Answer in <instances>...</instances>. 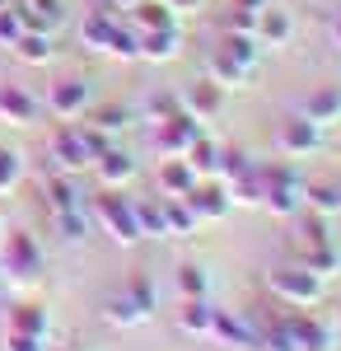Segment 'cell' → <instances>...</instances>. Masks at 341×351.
Listing matches in <instances>:
<instances>
[{
	"instance_id": "277c9868",
	"label": "cell",
	"mask_w": 341,
	"mask_h": 351,
	"mask_svg": "<svg viewBox=\"0 0 341 351\" xmlns=\"http://www.w3.org/2000/svg\"><path fill=\"white\" fill-rule=\"evenodd\" d=\"M99 216H103V225L117 230V239H122V243L140 239V220H136V211L122 202V197H103V202H99Z\"/></svg>"
},
{
	"instance_id": "8992f818",
	"label": "cell",
	"mask_w": 341,
	"mask_h": 351,
	"mask_svg": "<svg viewBox=\"0 0 341 351\" xmlns=\"http://www.w3.org/2000/svg\"><path fill=\"white\" fill-rule=\"evenodd\" d=\"M84 104H89V84L84 80H61L52 89V112L61 117V122H66V117H79Z\"/></svg>"
},
{
	"instance_id": "8fae6325",
	"label": "cell",
	"mask_w": 341,
	"mask_h": 351,
	"mask_svg": "<svg viewBox=\"0 0 341 351\" xmlns=\"http://www.w3.org/2000/svg\"><path fill=\"white\" fill-rule=\"evenodd\" d=\"M112 19H108V14H89V19H84V43H89V47H103L108 52V38H112Z\"/></svg>"
},
{
	"instance_id": "d6986e66",
	"label": "cell",
	"mask_w": 341,
	"mask_h": 351,
	"mask_svg": "<svg viewBox=\"0 0 341 351\" xmlns=\"http://www.w3.org/2000/svg\"><path fill=\"white\" fill-rule=\"evenodd\" d=\"M14 183H19V155L0 150V192H10Z\"/></svg>"
},
{
	"instance_id": "52a82bcc",
	"label": "cell",
	"mask_w": 341,
	"mask_h": 351,
	"mask_svg": "<svg viewBox=\"0 0 341 351\" xmlns=\"http://www.w3.org/2000/svg\"><path fill=\"white\" fill-rule=\"evenodd\" d=\"M10 332H33V337H47V314L38 304H14L10 309Z\"/></svg>"
},
{
	"instance_id": "9a60e30c",
	"label": "cell",
	"mask_w": 341,
	"mask_h": 351,
	"mask_svg": "<svg viewBox=\"0 0 341 351\" xmlns=\"http://www.w3.org/2000/svg\"><path fill=\"white\" fill-rule=\"evenodd\" d=\"M19 33H24L19 10H10V5H5V10H0V43H5V47H14V43H19Z\"/></svg>"
},
{
	"instance_id": "ba28073f",
	"label": "cell",
	"mask_w": 341,
	"mask_h": 351,
	"mask_svg": "<svg viewBox=\"0 0 341 351\" xmlns=\"http://www.w3.org/2000/svg\"><path fill=\"white\" fill-rule=\"evenodd\" d=\"M14 52L24 56V61H33V66H42V61L52 56V38H47V33H38V28H24V33H19V43H14Z\"/></svg>"
},
{
	"instance_id": "ffe728a7",
	"label": "cell",
	"mask_w": 341,
	"mask_h": 351,
	"mask_svg": "<svg viewBox=\"0 0 341 351\" xmlns=\"http://www.w3.org/2000/svg\"><path fill=\"white\" fill-rule=\"evenodd\" d=\"M108 52H117V56H136L140 47H136V38H131V33H122V28H112V38H108Z\"/></svg>"
},
{
	"instance_id": "7402d4cb",
	"label": "cell",
	"mask_w": 341,
	"mask_h": 351,
	"mask_svg": "<svg viewBox=\"0 0 341 351\" xmlns=\"http://www.w3.org/2000/svg\"><path fill=\"white\" fill-rule=\"evenodd\" d=\"M140 10H145V14H140L145 33H150V28H168V10H164V5H140Z\"/></svg>"
},
{
	"instance_id": "cb8c5ba5",
	"label": "cell",
	"mask_w": 341,
	"mask_h": 351,
	"mask_svg": "<svg viewBox=\"0 0 341 351\" xmlns=\"http://www.w3.org/2000/svg\"><path fill=\"white\" fill-rule=\"evenodd\" d=\"M337 108H341V94H323V99L314 104V122H327Z\"/></svg>"
},
{
	"instance_id": "7c38bea8",
	"label": "cell",
	"mask_w": 341,
	"mask_h": 351,
	"mask_svg": "<svg viewBox=\"0 0 341 351\" xmlns=\"http://www.w3.org/2000/svg\"><path fill=\"white\" fill-rule=\"evenodd\" d=\"M210 324H215V319H210V309L201 304V300H187L183 304V328L187 332H206Z\"/></svg>"
},
{
	"instance_id": "5b68a950",
	"label": "cell",
	"mask_w": 341,
	"mask_h": 351,
	"mask_svg": "<svg viewBox=\"0 0 341 351\" xmlns=\"http://www.w3.org/2000/svg\"><path fill=\"white\" fill-rule=\"evenodd\" d=\"M0 122H14V127L38 122V104L28 99L19 84H0Z\"/></svg>"
},
{
	"instance_id": "d4e9b609",
	"label": "cell",
	"mask_w": 341,
	"mask_h": 351,
	"mask_svg": "<svg viewBox=\"0 0 341 351\" xmlns=\"http://www.w3.org/2000/svg\"><path fill=\"white\" fill-rule=\"evenodd\" d=\"M183 291H187V295H201V291H206V276H201V267H183Z\"/></svg>"
},
{
	"instance_id": "6da1fadb",
	"label": "cell",
	"mask_w": 341,
	"mask_h": 351,
	"mask_svg": "<svg viewBox=\"0 0 341 351\" xmlns=\"http://www.w3.org/2000/svg\"><path fill=\"white\" fill-rule=\"evenodd\" d=\"M0 267L10 271L14 281H38V271H42V248L33 243V234L10 230V234H5V248H0Z\"/></svg>"
},
{
	"instance_id": "5bb4252c",
	"label": "cell",
	"mask_w": 341,
	"mask_h": 351,
	"mask_svg": "<svg viewBox=\"0 0 341 351\" xmlns=\"http://www.w3.org/2000/svg\"><path fill=\"white\" fill-rule=\"evenodd\" d=\"M281 141H286V150H309L314 145V127L309 122H290L286 132H281Z\"/></svg>"
},
{
	"instance_id": "ac0fdd59",
	"label": "cell",
	"mask_w": 341,
	"mask_h": 351,
	"mask_svg": "<svg viewBox=\"0 0 341 351\" xmlns=\"http://www.w3.org/2000/svg\"><path fill=\"white\" fill-rule=\"evenodd\" d=\"M52 206H56V211H75V206H79L75 188H71L66 178H56V183H52Z\"/></svg>"
},
{
	"instance_id": "7a4b0ae2",
	"label": "cell",
	"mask_w": 341,
	"mask_h": 351,
	"mask_svg": "<svg viewBox=\"0 0 341 351\" xmlns=\"http://www.w3.org/2000/svg\"><path fill=\"white\" fill-rule=\"evenodd\" d=\"M150 309H155L150 286H145V281H131V295L112 300V304H108V319H112V324H140V319H150Z\"/></svg>"
},
{
	"instance_id": "9c48e42d",
	"label": "cell",
	"mask_w": 341,
	"mask_h": 351,
	"mask_svg": "<svg viewBox=\"0 0 341 351\" xmlns=\"http://www.w3.org/2000/svg\"><path fill=\"white\" fill-rule=\"evenodd\" d=\"M131 155H122V150H103V155H99V173H103V183L108 188H117V183H127V178H131Z\"/></svg>"
},
{
	"instance_id": "4316f807",
	"label": "cell",
	"mask_w": 341,
	"mask_h": 351,
	"mask_svg": "<svg viewBox=\"0 0 341 351\" xmlns=\"http://www.w3.org/2000/svg\"><path fill=\"white\" fill-rule=\"evenodd\" d=\"M164 183H168V188H183V183H187L183 164H173V169H164Z\"/></svg>"
},
{
	"instance_id": "83f0119b",
	"label": "cell",
	"mask_w": 341,
	"mask_h": 351,
	"mask_svg": "<svg viewBox=\"0 0 341 351\" xmlns=\"http://www.w3.org/2000/svg\"><path fill=\"white\" fill-rule=\"evenodd\" d=\"M5 5H10V0H0V10H5Z\"/></svg>"
},
{
	"instance_id": "30bf717a",
	"label": "cell",
	"mask_w": 341,
	"mask_h": 351,
	"mask_svg": "<svg viewBox=\"0 0 341 351\" xmlns=\"http://www.w3.org/2000/svg\"><path fill=\"white\" fill-rule=\"evenodd\" d=\"M140 52L145 56H173L178 52V33H173V28H150V33L140 38Z\"/></svg>"
},
{
	"instance_id": "3957f363",
	"label": "cell",
	"mask_w": 341,
	"mask_h": 351,
	"mask_svg": "<svg viewBox=\"0 0 341 351\" xmlns=\"http://www.w3.org/2000/svg\"><path fill=\"white\" fill-rule=\"evenodd\" d=\"M52 155H56L61 169H84V164L94 160L89 145H84V136H79V127H61V132L52 136Z\"/></svg>"
},
{
	"instance_id": "4fadbf2b",
	"label": "cell",
	"mask_w": 341,
	"mask_h": 351,
	"mask_svg": "<svg viewBox=\"0 0 341 351\" xmlns=\"http://www.w3.org/2000/svg\"><path fill=\"white\" fill-rule=\"evenodd\" d=\"M276 286H281L286 295H294V300H314L318 295V281H314V276H281Z\"/></svg>"
},
{
	"instance_id": "484cf974",
	"label": "cell",
	"mask_w": 341,
	"mask_h": 351,
	"mask_svg": "<svg viewBox=\"0 0 341 351\" xmlns=\"http://www.w3.org/2000/svg\"><path fill=\"white\" fill-rule=\"evenodd\" d=\"M122 122H127V117H122V112H117V108H108L103 117H99V127H103V132H117Z\"/></svg>"
},
{
	"instance_id": "44dd1931",
	"label": "cell",
	"mask_w": 341,
	"mask_h": 351,
	"mask_svg": "<svg viewBox=\"0 0 341 351\" xmlns=\"http://www.w3.org/2000/svg\"><path fill=\"white\" fill-rule=\"evenodd\" d=\"M10 351H47V337H33V332H10Z\"/></svg>"
},
{
	"instance_id": "603a6c76",
	"label": "cell",
	"mask_w": 341,
	"mask_h": 351,
	"mask_svg": "<svg viewBox=\"0 0 341 351\" xmlns=\"http://www.w3.org/2000/svg\"><path fill=\"white\" fill-rule=\"evenodd\" d=\"M262 33L271 38V43H286V33H290L286 14H266V19H262Z\"/></svg>"
},
{
	"instance_id": "e0dca14e",
	"label": "cell",
	"mask_w": 341,
	"mask_h": 351,
	"mask_svg": "<svg viewBox=\"0 0 341 351\" xmlns=\"http://www.w3.org/2000/svg\"><path fill=\"white\" fill-rule=\"evenodd\" d=\"M309 197H314L318 211H341V188L337 183H318V188H309Z\"/></svg>"
},
{
	"instance_id": "2e32d148",
	"label": "cell",
	"mask_w": 341,
	"mask_h": 351,
	"mask_svg": "<svg viewBox=\"0 0 341 351\" xmlns=\"http://www.w3.org/2000/svg\"><path fill=\"white\" fill-rule=\"evenodd\" d=\"M187 206H192V211H206V216H225V202H220V192H215V188L192 192V197H187Z\"/></svg>"
}]
</instances>
